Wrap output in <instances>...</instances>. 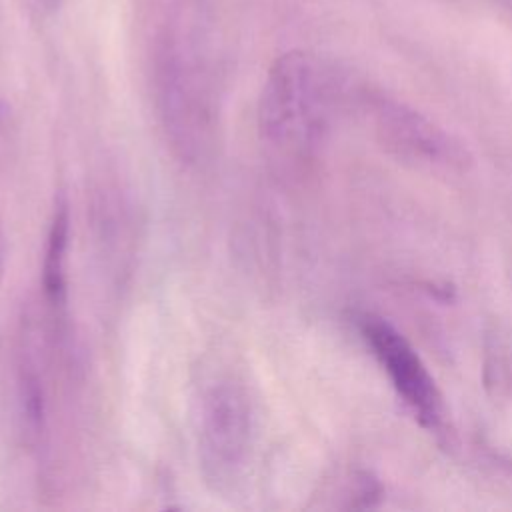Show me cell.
I'll return each instance as SVG.
<instances>
[{"label": "cell", "mask_w": 512, "mask_h": 512, "mask_svg": "<svg viewBox=\"0 0 512 512\" xmlns=\"http://www.w3.org/2000/svg\"><path fill=\"white\" fill-rule=\"evenodd\" d=\"M342 78L320 56L292 50L274 60L258 102L262 140L290 160L316 152L342 100Z\"/></svg>", "instance_id": "cell-1"}, {"label": "cell", "mask_w": 512, "mask_h": 512, "mask_svg": "<svg viewBox=\"0 0 512 512\" xmlns=\"http://www.w3.org/2000/svg\"><path fill=\"white\" fill-rule=\"evenodd\" d=\"M254 444V414L244 388L214 384L202 400L198 460L206 484L228 492L240 480Z\"/></svg>", "instance_id": "cell-3"}, {"label": "cell", "mask_w": 512, "mask_h": 512, "mask_svg": "<svg viewBox=\"0 0 512 512\" xmlns=\"http://www.w3.org/2000/svg\"><path fill=\"white\" fill-rule=\"evenodd\" d=\"M360 330L418 422L428 430H438L444 422L442 396L410 342L392 324L376 316H364Z\"/></svg>", "instance_id": "cell-4"}, {"label": "cell", "mask_w": 512, "mask_h": 512, "mask_svg": "<svg viewBox=\"0 0 512 512\" xmlns=\"http://www.w3.org/2000/svg\"><path fill=\"white\" fill-rule=\"evenodd\" d=\"M20 404H22V418L24 428L30 436H38L44 422V390L40 376L32 366L22 368L20 376Z\"/></svg>", "instance_id": "cell-7"}, {"label": "cell", "mask_w": 512, "mask_h": 512, "mask_svg": "<svg viewBox=\"0 0 512 512\" xmlns=\"http://www.w3.org/2000/svg\"><path fill=\"white\" fill-rule=\"evenodd\" d=\"M374 120L380 142L400 160L426 166H460L464 162L458 142L404 104L378 100Z\"/></svg>", "instance_id": "cell-5"}, {"label": "cell", "mask_w": 512, "mask_h": 512, "mask_svg": "<svg viewBox=\"0 0 512 512\" xmlns=\"http://www.w3.org/2000/svg\"><path fill=\"white\" fill-rule=\"evenodd\" d=\"M42 4H44L48 10H54V8L60 4V0H42Z\"/></svg>", "instance_id": "cell-9"}, {"label": "cell", "mask_w": 512, "mask_h": 512, "mask_svg": "<svg viewBox=\"0 0 512 512\" xmlns=\"http://www.w3.org/2000/svg\"><path fill=\"white\" fill-rule=\"evenodd\" d=\"M2 262H4V238H2V228H0V272H2Z\"/></svg>", "instance_id": "cell-8"}, {"label": "cell", "mask_w": 512, "mask_h": 512, "mask_svg": "<svg viewBox=\"0 0 512 512\" xmlns=\"http://www.w3.org/2000/svg\"><path fill=\"white\" fill-rule=\"evenodd\" d=\"M158 108L174 154L188 164L206 160L216 146L218 106L210 78L190 56L166 50L158 70Z\"/></svg>", "instance_id": "cell-2"}, {"label": "cell", "mask_w": 512, "mask_h": 512, "mask_svg": "<svg viewBox=\"0 0 512 512\" xmlns=\"http://www.w3.org/2000/svg\"><path fill=\"white\" fill-rule=\"evenodd\" d=\"M68 236H70V216L68 204L58 200L46 250H44V264H42V288L44 296L52 306H62L66 300V252H68Z\"/></svg>", "instance_id": "cell-6"}]
</instances>
